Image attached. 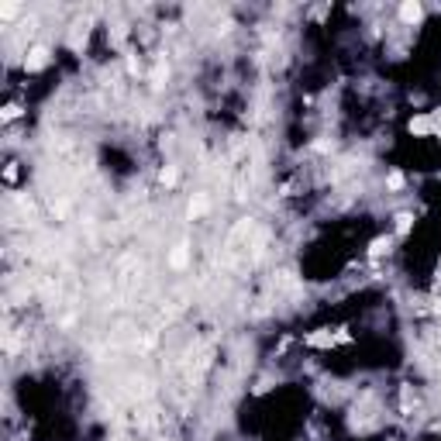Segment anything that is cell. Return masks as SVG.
Instances as JSON below:
<instances>
[{
  "label": "cell",
  "mask_w": 441,
  "mask_h": 441,
  "mask_svg": "<svg viewBox=\"0 0 441 441\" xmlns=\"http://www.w3.org/2000/svg\"><path fill=\"white\" fill-rule=\"evenodd\" d=\"M207 210V200L203 196H196V200H190V217H200Z\"/></svg>",
  "instance_id": "8992f818"
},
{
  "label": "cell",
  "mask_w": 441,
  "mask_h": 441,
  "mask_svg": "<svg viewBox=\"0 0 441 441\" xmlns=\"http://www.w3.org/2000/svg\"><path fill=\"white\" fill-rule=\"evenodd\" d=\"M410 131H414V135H427V131H431V117H414V121H410Z\"/></svg>",
  "instance_id": "277c9868"
},
{
  "label": "cell",
  "mask_w": 441,
  "mask_h": 441,
  "mask_svg": "<svg viewBox=\"0 0 441 441\" xmlns=\"http://www.w3.org/2000/svg\"><path fill=\"white\" fill-rule=\"evenodd\" d=\"M45 63H49V49H42V45H38V49H32V52H28V69H42Z\"/></svg>",
  "instance_id": "3957f363"
},
{
  "label": "cell",
  "mask_w": 441,
  "mask_h": 441,
  "mask_svg": "<svg viewBox=\"0 0 441 441\" xmlns=\"http://www.w3.org/2000/svg\"><path fill=\"white\" fill-rule=\"evenodd\" d=\"M369 252H372V256H383V252H386V242H383V238H379V242H372V249H369Z\"/></svg>",
  "instance_id": "9c48e42d"
},
{
  "label": "cell",
  "mask_w": 441,
  "mask_h": 441,
  "mask_svg": "<svg viewBox=\"0 0 441 441\" xmlns=\"http://www.w3.org/2000/svg\"><path fill=\"white\" fill-rule=\"evenodd\" d=\"M400 21H407V25L420 21V4H417V0H407V4L400 8Z\"/></svg>",
  "instance_id": "6da1fadb"
},
{
  "label": "cell",
  "mask_w": 441,
  "mask_h": 441,
  "mask_svg": "<svg viewBox=\"0 0 441 441\" xmlns=\"http://www.w3.org/2000/svg\"><path fill=\"white\" fill-rule=\"evenodd\" d=\"M186 262H190V249H186V242H179V245L172 249V256H169V266H172V269H183Z\"/></svg>",
  "instance_id": "7a4b0ae2"
},
{
  "label": "cell",
  "mask_w": 441,
  "mask_h": 441,
  "mask_svg": "<svg viewBox=\"0 0 441 441\" xmlns=\"http://www.w3.org/2000/svg\"><path fill=\"white\" fill-rule=\"evenodd\" d=\"M162 183L172 186V183H176V169H162Z\"/></svg>",
  "instance_id": "ba28073f"
},
{
  "label": "cell",
  "mask_w": 441,
  "mask_h": 441,
  "mask_svg": "<svg viewBox=\"0 0 441 441\" xmlns=\"http://www.w3.org/2000/svg\"><path fill=\"white\" fill-rule=\"evenodd\" d=\"M14 14H18V8H14V4H4V8H0V18H4V21H11Z\"/></svg>",
  "instance_id": "52a82bcc"
},
{
  "label": "cell",
  "mask_w": 441,
  "mask_h": 441,
  "mask_svg": "<svg viewBox=\"0 0 441 441\" xmlns=\"http://www.w3.org/2000/svg\"><path fill=\"white\" fill-rule=\"evenodd\" d=\"M410 225H414V217H410V214H396V231H400V235H407V231H410Z\"/></svg>",
  "instance_id": "5b68a950"
},
{
  "label": "cell",
  "mask_w": 441,
  "mask_h": 441,
  "mask_svg": "<svg viewBox=\"0 0 441 441\" xmlns=\"http://www.w3.org/2000/svg\"><path fill=\"white\" fill-rule=\"evenodd\" d=\"M389 186H393V190H396V186H403V176H400V172H393V176H389Z\"/></svg>",
  "instance_id": "30bf717a"
},
{
  "label": "cell",
  "mask_w": 441,
  "mask_h": 441,
  "mask_svg": "<svg viewBox=\"0 0 441 441\" xmlns=\"http://www.w3.org/2000/svg\"><path fill=\"white\" fill-rule=\"evenodd\" d=\"M438 135H441V131H438Z\"/></svg>",
  "instance_id": "8fae6325"
}]
</instances>
